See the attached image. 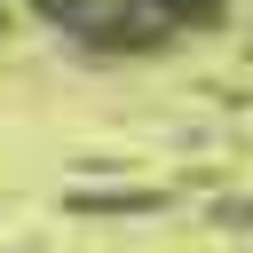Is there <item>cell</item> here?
<instances>
[{
	"mask_svg": "<svg viewBox=\"0 0 253 253\" xmlns=\"http://www.w3.org/2000/svg\"><path fill=\"white\" fill-rule=\"evenodd\" d=\"M0 32H8V8H0Z\"/></svg>",
	"mask_w": 253,
	"mask_h": 253,
	"instance_id": "obj_2",
	"label": "cell"
},
{
	"mask_svg": "<svg viewBox=\"0 0 253 253\" xmlns=\"http://www.w3.org/2000/svg\"><path fill=\"white\" fill-rule=\"evenodd\" d=\"M63 32L95 40V47H150L158 32H182V24H213L229 0H40Z\"/></svg>",
	"mask_w": 253,
	"mask_h": 253,
	"instance_id": "obj_1",
	"label": "cell"
}]
</instances>
